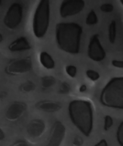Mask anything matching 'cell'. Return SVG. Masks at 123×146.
<instances>
[{"label": "cell", "mask_w": 123, "mask_h": 146, "mask_svg": "<svg viewBox=\"0 0 123 146\" xmlns=\"http://www.w3.org/2000/svg\"><path fill=\"white\" fill-rule=\"evenodd\" d=\"M5 134L3 130L0 127V141L3 140L5 138Z\"/></svg>", "instance_id": "obj_31"}, {"label": "cell", "mask_w": 123, "mask_h": 146, "mask_svg": "<svg viewBox=\"0 0 123 146\" xmlns=\"http://www.w3.org/2000/svg\"><path fill=\"white\" fill-rule=\"evenodd\" d=\"M88 55L91 60L96 62L102 61L106 57V52L100 43L98 34L93 35L90 39Z\"/></svg>", "instance_id": "obj_6"}, {"label": "cell", "mask_w": 123, "mask_h": 146, "mask_svg": "<svg viewBox=\"0 0 123 146\" xmlns=\"http://www.w3.org/2000/svg\"><path fill=\"white\" fill-rule=\"evenodd\" d=\"M113 124V120L111 116L106 115L104 117V128L105 131L108 130Z\"/></svg>", "instance_id": "obj_21"}, {"label": "cell", "mask_w": 123, "mask_h": 146, "mask_svg": "<svg viewBox=\"0 0 123 146\" xmlns=\"http://www.w3.org/2000/svg\"><path fill=\"white\" fill-rule=\"evenodd\" d=\"M50 5L48 0L40 1L34 15L33 31L35 36L38 38L46 35L50 23Z\"/></svg>", "instance_id": "obj_4"}, {"label": "cell", "mask_w": 123, "mask_h": 146, "mask_svg": "<svg viewBox=\"0 0 123 146\" xmlns=\"http://www.w3.org/2000/svg\"><path fill=\"white\" fill-rule=\"evenodd\" d=\"M85 6V2L82 0L64 1L60 6V15L63 18L75 15L81 12Z\"/></svg>", "instance_id": "obj_7"}, {"label": "cell", "mask_w": 123, "mask_h": 146, "mask_svg": "<svg viewBox=\"0 0 123 146\" xmlns=\"http://www.w3.org/2000/svg\"><path fill=\"white\" fill-rule=\"evenodd\" d=\"M27 105L22 102H15L9 107L6 113V119L11 121L19 119L24 114Z\"/></svg>", "instance_id": "obj_10"}, {"label": "cell", "mask_w": 123, "mask_h": 146, "mask_svg": "<svg viewBox=\"0 0 123 146\" xmlns=\"http://www.w3.org/2000/svg\"><path fill=\"white\" fill-rule=\"evenodd\" d=\"M71 91V86L68 84L66 82L63 83L60 86L59 89V94H68Z\"/></svg>", "instance_id": "obj_22"}, {"label": "cell", "mask_w": 123, "mask_h": 146, "mask_svg": "<svg viewBox=\"0 0 123 146\" xmlns=\"http://www.w3.org/2000/svg\"><path fill=\"white\" fill-rule=\"evenodd\" d=\"M56 83V79L52 76H46L42 79V86L44 89L50 88L53 86Z\"/></svg>", "instance_id": "obj_16"}, {"label": "cell", "mask_w": 123, "mask_h": 146, "mask_svg": "<svg viewBox=\"0 0 123 146\" xmlns=\"http://www.w3.org/2000/svg\"><path fill=\"white\" fill-rule=\"evenodd\" d=\"M1 2H1V1H0V5H1Z\"/></svg>", "instance_id": "obj_34"}, {"label": "cell", "mask_w": 123, "mask_h": 146, "mask_svg": "<svg viewBox=\"0 0 123 146\" xmlns=\"http://www.w3.org/2000/svg\"><path fill=\"white\" fill-rule=\"evenodd\" d=\"M3 40V36L0 33V42H2Z\"/></svg>", "instance_id": "obj_32"}, {"label": "cell", "mask_w": 123, "mask_h": 146, "mask_svg": "<svg viewBox=\"0 0 123 146\" xmlns=\"http://www.w3.org/2000/svg\"><path fill=\"white\" fill-rule=\"evenodd\" d=\"M100 100L104 106L123 110V77L110 79L102 90Z\"/></svg>", "instance_id": "obj_3"}, {"label": "cell", "mask_w": 123, "mask_h": 146, "mask_svg": "<svg viewBox=\"0 0 123 146\" xmlns=\"http://www.w3.org/2000/svg\"><path fill=\"white\" fill-rule=\"evenodd\" d=\"M68 111L74 125L85 136H89L94 125L93 110L91 103L83 100H73L69 104Z\"/></svg>", "instance_id": "obj_2"}, {"label": "cell", "mask_w": 123, "mask_h": 146, "mask_svg": "<svg viewBox=\"0 0 123 146\" xmlns=\"http://www.w3.org/2000/svg\"><path fill=\"white\" fill-rule=\"evenodd\" d=\"M93 146H108V145L105 139H102Z\"/></svg>", "instance_id": "obj_27"}, {"label": "cell", "mask_w": 123, "mask_h": 146, "mask_svg": "<svg viewBox=\"0 0 123 146\" xmlns=\"http://www.w3.org/2000/svg\"><path fill=\"white\" fill-rule=\"evenodd\" d=\"M109 39L111 44H114L116 36V23L115 21H112L109 26Z\"/></svg>", "instance_id": "obj_15"}, {"label": "cell", "mask_w": 123, "mask_h": 146, "mask_svg": "<svg viewBox=\"0 0 123 146\" xmlns=\"http://www.w3.org/2000/svg\"><path fill=\"white\" fill-rule=\"evenodd\" d=\"M87 76L90 80L93 81H95L98 80L100 78V75L97 72L93 70H88L86 71Z\"/></svg>", "instance_id": "obj_20"}, {"label": "cell", "mask_w": 123, "mask_h": 146, "mask_svg": "<svg viewBox=\"0 0 123 146\" xmlns=\"http://www.w3.org/2000/svg\"><path fill=\"white\" fill-rule=\"evenodd\" d=\"M114 9V6L111 3L103 4L100 7V9L101 11L105 13L112 12Z\"/></svg>", "instance_id": "obj_24"}, {"label": "cell", "mask_w": 123, "mask_h": 146, "mask_svg": "<svg viewBox=\"0 0 123 146\" xmlns=\"http://www.w3.org/2000/svg\"><path fill=\"white\" fill-rule=\"evenodd\" d=\"M120 2L123 5V0H120Z\"/></svg>", "instance_id": "obj_33"}, {"label": "cell", "mask_w": 123, "mask_h": 146, "mask_svg": "<svg viewBox=\"0 0 123 146\" xmlns=\"http://www.w3.org/2000/svg\"><path fill=\"white\" fill-rule=\"evenodd\" d=\"M7 93L3 91L0 92V100H2L5 98L7 96Z\"/></svg>", "instance_id": "obj_29"}, {"label": "cell", "mask_w": 123, "mask_h": 146, "mask_svg": "<svg viewBox=\"0 0 123 146\" xmlns=\"http://www.w3.org/2000/svg\"><path fill=\"white\" fill-rule=\"evenodd\" d=\"M66 134V128L61 122L57 121L53 125L47 142L44 146H61Z\"/></svg>", "instance_id": "obj_8"}, {"label": "cell", "mask_w": 123, "mask_h": 146, "mask_svg": "<svg viewBox=\"0 0 123 146\" xmlns=\"http://www.w3.org/2000/svg\"><path fill=\"white\" fill-rule=\"evenodd\" d=\"M37 109L46 112L53 113L61 109L62 105L58 102L51 100L40 101L36 104Z\"/></svg>", "instance_id": "obj_12"}, {"label": "cell", "mask_w": 123, "mask_h": 146, "mask_svg": "<svg viewBox=\"0 0 123 146\" xmlns=\"http://www.w3.org/2000/svg\"><path fill=\"white\" fill-rule=\"evenodd\" d=\"M40 61L44 67L48 70L53 69L55 66L54 61L49 54L42 52L40 55Z\"/></svg>", "instance_id": "obj_14"}, {"label": "cell", "mask_w": 123, "mask_h": 146, "mask_svg": "<svg viewBox=\"0 0 123 146\" xmlns=\"http://www.w3.org/2000/svg\"><path fill=\"white\" fill-rule=\"evenodd\" d=\"M29 42L26 37L21 36L10 44L9 49L12 52H19L30 50Z\"/></svg>", "instance_id": "obj_13"}, {"label": "cell", "mask_w": 123, "mask_h": 146, "mask_svg": "<svg viewBox=\"0 0 123 146\" xmlns=\"http://www.w3.org/2000/svg\"><path fill=\"white\" fill-rule=\"evenodd\" d=\"M32 68L31 59L27 58L11 62L6 67L5 71L10 75H17L28 72Z\"/></svg>", "instance_id": "obj_9"}, {"label": "cell", "mask_w": 123, "mask_h": 146, "mask_svg": "<svg viewBox=\"0 0 123 146\" xmlns=\"http://www.w3.org/2000/svg\"><path fill=\"white\" fill-rule=\"evenodd\" d=\"M83 139L81 137L76 135L74 137L73 144L75 146H81L83 144Z\"/></svg>", "instance_id": "obj_25"}, {"label": "cell", "mask_w": 123, "mask_h": 146, "mask_svg": "<svg viewBox=\"0 0 123 146\" xmlns=\"http://www.w3.org/2000/svg\"><path fill=\"white\" fill-rule=\"evenodd\" d=\"M13 146H29L27 142L23 140L18 141Z\"/></svg>", "instance_id": "obj_28"}, {"label": "cell", "mask_w": 123, "mask_h": 146, "mask_svg": "<svg viewBox=\"0 0 123 146\" xmlns=\"http://www.w3.org/2000/svg\"><path fill=\"white\" fill-rule=\"evenodd\" d=\"M98 21V19L95 11L91 10L89 13L86 19V23L89 26L96 24Z\"/></svg>", "instance_id": "obj_18"}, {"label": "cell", "mask_w": 123, "mask_h": 146, "mask_svg": "<svg viewBox=\"0 0 123 146\" xmlns=\"http://www.w3.org/2000/svg\"><path fill=\"white\" fill-rule=\"evenodd\" d=\"M23 10L20 3H15L10 6L5 16L4 23L7 27L13 29L18 27L22 21Z\"/></svg>", "instance_id": "obj_5"}, {"label": "cell", "mask_w": 123, "mask_h": 146, "mask_svg": "<svg viewBox=\"0 0 123 146\" xmlns=\"http://www.w3.org/2000/svg\"><path fill=\"white\" fill-rule=\"evenodd\" d=\"M116 137L119 145L123 146V121L120 123L116 131Z\"/></svg>", "instance_id": "obj_19"}, {"label": "cell", "mask_w": 123, "mask_h": 146, "mask_svg": "<svg viewBox=\"0 0 123 146\" xmlns=\"http://www.w3.org/2000/svg\"><path fill=\"white\" fill-rule=\"evenodd\" d=\"M66 71L68 75L71 78L75 77L77 74V68L73 65H69L66 66Z\"/></svg>", "instance_id": "obj_23"}, {"label": "cell", "mask_w": 123, "mask_h": 146, "mask_svg": "<svg viewBox=\"0 0 123 146\" xmlns=\"http://www.w3.org/2000/svg\"><path fill=\"white\" fill-rule=\"evenodd\" d=\"M112 64L114 67L123 68V61L114 60L112 62Z\"/></svg>", "instance_id": "obj_26"}, {"label": "cell", "mask_w": 123, "mask_h": 146, "mask_svg": "<svg viewBox=\"0 0 123 146\" xmlns=\"http://www.w3.org/2000/svg\"><path fill=\"white\" fill-rule=\"evenodd\" d=\"M82 28L74 22L61 23L56 27V43L59 48L69 53L76 54L80 51Z\"/></svg>", "instance_id": "obj_1"}, {"label": "cell", "mask_w": 123, "mask_h": 146, "mask_svg": "<svg viewBox=\"0 0 123 146\" xmlns=\"http://www.w3.org/2000/svg\"><path fill=\"white\" fill-rule=\"evenodd\" d=\"M46 128V124L43 120L34 119L29 123L27 131L30 136L34 138H38L43 134Z\"/></svg>", "instance_id": "obj_11"}, {"label": "cell", "mask_w": 123, "mask_h": 146, "mask_svg": "<svg viewBox=\"0 0 123 146\" xmlns=\"http://www.w3.org/2000/svg\"><path fill=\"white\" fill-rule=\"evenodd\" d=\"M87 89L86 86L85 85H83L79 88V91L80 92L83 93L86 92Z\"/></svg>", "instance_id": "obj_30"}, {"label": "cell", "mask_w": 123, "mask_h": 146, "mask_svg": "<svg viewBox=\"0 0 123 146\" xmlns=\"http://www.w3.org/2000/svg\"><path fill=\"white\" fill-rule=\"evenodd\" d=\"M36 86L32 82L28 81L26 82L20 86V90L24 93H28L34 90Z\"/></svg>", "instance_id": "obj_17"}]
</instances>
